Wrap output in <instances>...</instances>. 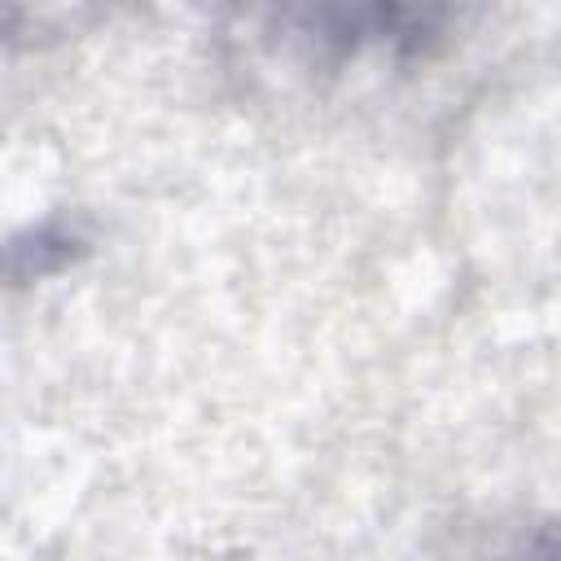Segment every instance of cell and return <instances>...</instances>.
Returning a JSON list of instances; mask_svg holds the SVG:
<instances>
[{
    "label": "cell",
    "instance_id": "6da1fadb",
    "mask_svg": "<svg viewBox=\"0 0 561 561\" xmlns=\"http://www.w3.org/2000/svg\"><path fill=\"white\" fill-rule=\"evenodd\" d=\"M79 250V237L61 224H39L31 228V245L13 241V276H48L61 263H70Z\"/></svg>",
    "mask_w": 561,
    "mask_h": 561
},
{
    "label": "cell",
    "instance_id": "7a4b0ae2",
    "mask_svg": "<svg viewBox=\"0 0 561 561\" xmlns=\"http://www.w3.org/2000/svg\"><path fill=\"white\" fill-rule=\"evenodd\" d=\"M504 561H561V543H539V548H530L522 557H504Z\"/></svg>",
    "mask_w": 561,
    "mask_h": 561
}]
</instances>
